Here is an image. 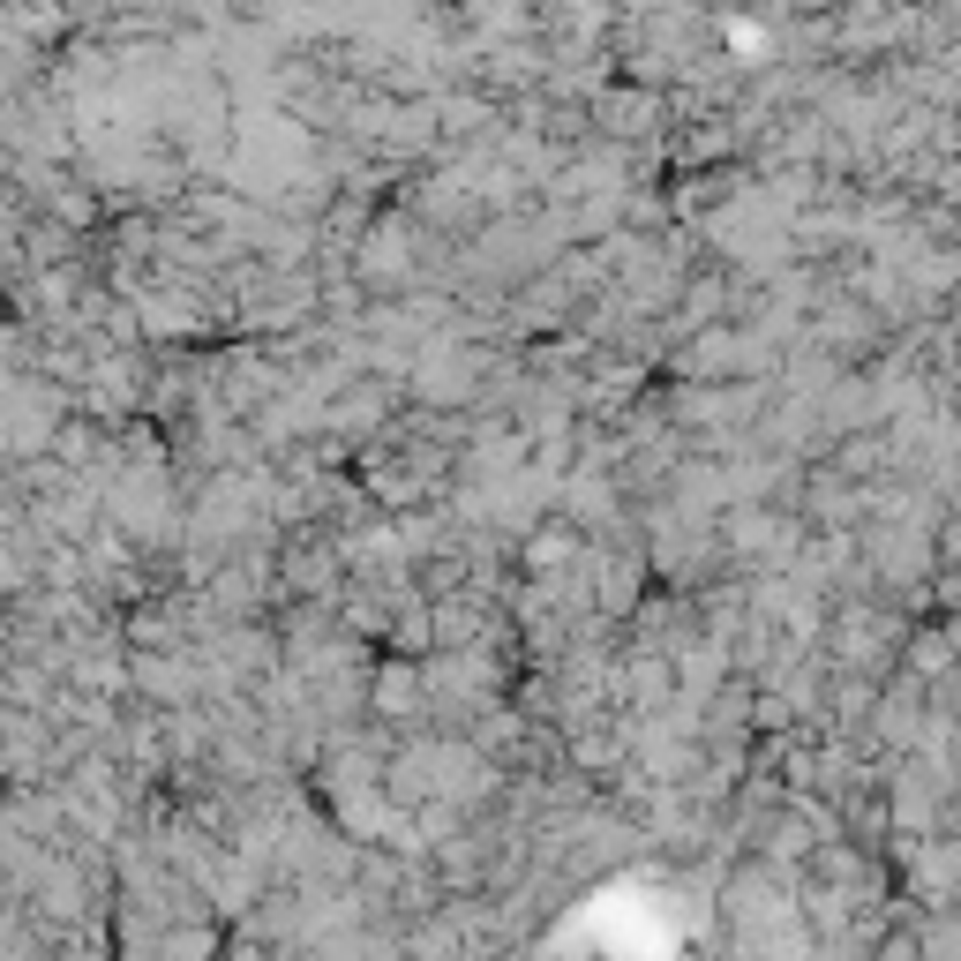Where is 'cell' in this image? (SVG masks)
Segmentation results:
<instances>
[{
  "label": "cell",
  "mask_w": 961,
  "mask_h": 961,
  "mask_svg": "<svg viewBox=\"0 0 961 961\" xmlns=\"http://www.w3.org/2000/svg\"><path fill=\"white\" fill-rule=\"evenodd\" d=\"M564 556H571V534H541L534 541V564H564Z\"/></svg>",
  "instance_id": "1"
}]
</instances>
